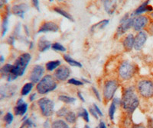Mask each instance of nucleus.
I'll list each match as a JSON object with an SVG mask.
<instances>
[{
	"mask_svg": "<svg viewBox=\"0 0 153 128\" xmlns=\"http://www.w3.org/2000/svg\"><path fill=\"white\" fill-rule=\"evenodd\" d=\"M139 105V99L136 87L129 86L123 89L121 107L128 114H132Z\"/></svg>",
	"mask_w": 153,
	"mask_h": 128,
	"instance_id": "nucleus-1",
	"label": "nucleus"
},
{
	"mask_svg": "<svg viewBox=\"0 0 153 128\" xmlns=\"http://www.w3.org/2000/svg\"><path fill=\"white\" fill-rule=\"evenodd\" d=\"M31 60V55L29 53H23L17 57L12 64V69L10 76L7 78L9 82L14 81L19 77H21L24 75L25 72L28 67V64Z\"/></svg>",
	"mask_w": 153,
	"mask_h": 128,
	"instance_id": "nucleus-2",
	"label": "nucleus"
},
{
	"mask_svg": "<svg viewBox=\"0 0 153 128\" xmlns=\"http://www.w3.org/2000/svg\"><path fill=\"white\" fill-rule=\"evenodd\" d=\"M137 66L128 60H124L119 64L117 74L120 81H129L136 75Z\"/></svg>",
	"mask_w": 153,
	"mask_h": 128,
	"instance_id": "nucleus-3",
	"label": "nucleus"
},
{
	"mask_svg": "<svg viewBox=\"0 0 153 128\" xmlns=\"http://www.w3.org/2000/svg\"><path fill=\"white\" fill-rule=\"evenodd\" d=\"M57 82L53 75H45L36 84V91L39 95H47L57 88Z\"/></svg>",
	"mask_w": 153,
	"mask_h": 128,
	"instance_id": "nucleus-4",
	"label": "nucleus"
},
{
	"mask_svg": "<svg viewBox=\"0 0 153 128\" xmlns=\"http://www.w3.org/2000/svg\"><path fill=\"white\" fill-rule=\"evenodd\" d=\"M136 92L143 99H151L153 97V80L143 78L136 83Z\"/></svg>",
	"mask_w": 153,
	"mask_h": 128,
	"instance_id": "nucleus-5",
	"label": "nucleus"
},
{
	"mask_svg": "<svg viewBox=\"0 0 153 128\" xmlns=\"http://www.w3.org/2000/svg\"><path fill=\"white\" fill-rule=\"evenodd\" d=\"M119 87H120V82L118 79H110L105 82L103 88V96L106 102L113 100Z\"/></svg>",
	"mask_w": 153,
	"mask_h": 128,
	"instance_id": "nucleus-6",
	"label": "nucleus"
},
{
	"mask_svg": "<svg viewBox=\"0 0 153 128\" xmlns=\"http://www.w3.org/2000/svg\"><path fill=\"white\" fill-rule=\"evenodd\" d=\"M38 105L42 116L49 118L54 114L55 104L51 99L46 97L42 98L38 101Z\"/></svg>",
	"mask_w": 153,
	"mask_h": 128,
	"instance_id": "nucleus-7",
	"label": "nucleus"
},
{
	"mask_svg": "<svg viewBox=\"0 0 153 128\" xmlns=\"http://www.w3.org/2000/svg\"><path fill=\"white\" fill-rule=\"evenodd\" d=\"M71 74V70L69 66L67 65H61L59 67L54 70L53 76L56 81L61 82H65L69 79Z\"/></svg>",
	"mask_w": 153,
	"mask_h": 128,
	"instance_id": "nucleus-8",
	"label": "nucleus"
},
{
	"mask_svg": "<svg viewBox=\"0 0 153 128\" xmlns=\"http://www.w3.org/2000/svg\"><path fill=\"white\" fill-rule=\"evenodd\" d=\"M45 71V67L40 64L34 65L31 67V71L28 75V79H29L30 82H33L34 84H37L44 76Z\"/></svg>",
	"mask_w": 153,
	"mask_h": 128,
	"instance_id": "nucleus-9",
	"label": "nucleus"
},
{
	"mask_svg": "<svg viewBox=\"0 0 153 128\" xmlns=\"http://www.w3.org/2000/svg\"><path fill=\"white\" fill-rule=\"evenodd\" d=\"M149 24V18L146 15H139L133 17L132 28L134 29V31L139 32V31H143Z\"/></svg>",
	"mask_w": 153,
	"mask_h": 128,
	"instance_id": "nucleus-10",
	"label": "nucleus"
},
{
	"mask_svg": "<svg viewBox=\"0 0 153 128\" xmlns=\"http://www.w3.org/2000/svg\"><path fill=\"white\" fill-rule=\"evenodd\" d=\"M59 31V26L54 21H45L41 24L38 34H45V33H56Z\"/></svg>",
	"mask_w": 153,
	"mask_h": 128,
	"instance_id": "nucleus-11",
	"label": "nucleus"
},
{
	"mask_svg": "<svg viewBox=\"0 0 153 128\" xmlns=\"http://www.w3.org/2000/svg\"><path fill=\"white\" fill-rule=\"evenodd\" d=\"M148 38V35L146 31H141L138 32L136 36L135 37V43H134V49L136 51H139L144 47L145 43Z\"/></svg>",
	"mask_w": 153,
	"mask_h": 128,
	"instance_id": "nucleus-12",
	"label": "nucleus"
},
{
	"mask_svg": "<svg viewBox=\"0 0 153 128\" xmlns=\"http://www.w3.org/2000/svg\"><path fill=\"white\" fill-rule=\"evenodd\" d=\"M132 23H133V17L132 16H130L126 21H123V22H120V24L119 25L117 29L116 37L119 38V37L123 35L128 30L132 28Z\"/></svg>",
	"mask_w": 153,
	"mask_h": 128,
	"instance_id": "nucleus-13",
	"label": "nucleus"
},
{
	"mask_svg": "<svg viewBox=\"0 0 153 128\" xmlns=\"http://www.w3.org/2000/svg\"><path fill=\"white\" fill-rule=\"evenodd\" d=\"M16 91V86L15 85L6 84L0 88V101L7 98H10L14 95Z\"/></svg>",
	"mask_w": 153,
	"mask_h": 128,
	"instance_id": "nucleus-14",
	"label": "nucleus"
},
{
	"mask_svg": "<svg viewBox=\"0 0 153 128\" xmlns=\"http://www.w3.org/2000/svg\"><path fill=\"white\" fill-rule=\"evenodd\" d=\"M28 9H29V6H28V4L22 2V3H19L17 4V5H13L12 9H11V12L14 15L24 18L25 13L28 12Z\"/></svg>",
	"mask_w": 153,
	"mask_h": 128,
	"instance_id": "nucleus-15",
	"label": "nucleus"
},
{
	"mask_svg": "<svg viewBox=\"0 0 153 128\" xmlns=\"http://www.w3.org/2000/svg\"><path fill=\"white\" fill-rule=\"evenodd\" d=\"M28 110V104L23 99H20L16 102V106L13 108L14 114L16 116H24Z\"/></svg>",
	"mask_w": 153,
	"mask_h": 128,
	"instance_id": "nucleus-16",
	"label": "nucleus"
},
{
	"mask_svg": "<svg viewBox=\"0 0 153 128\" xmlns=\"http://www.w3.org/2000/svg\"><path fill=\"white\" fill-rule=\"evenodd\" d=\"M11 9L9 5H6L5 7V10L2 15V37H4L8 31V25H9V18L10 15Z\"/></svg>",
	"mask_w": 153,
	"mask_h": 128,
	"instance_id": "nucleus-17",
	"label": "nucleus"
},
{
	"mask_svg": "<svg viewBox=\"0 0 153 128\" xmlns=\"http://www.w3.org/2000/svg\"><path fill=\"white\" fill-rule=\"evenodd\" d=\"M134 43H135V36L132 34H128L123 39V47L126 52H130L134 49Z\"/></svg>",
	"mask_w": 153,
	"mask_h": 128,
	"instance_id": "nucleus-18",
	"label": "nucleus"
},
{
	"mask_svg": "<svg viewBox=\"0 0 153 128\" xmlns=\"http://www.w3.org/2000/svg\"><path fill=\"white\" fill-rule=\"evenodd\" d=\"M149 3V0H146V2H144L142 5H139V7L132 12L131 14V16L134 17V16L142 15L143 13L146 12H153V7Z\"/></svg>",
	"mask_w": 153,
	"mask_h": 128,
	"instance_id": "nucleus-19",
	"label": "nucleus"
},
{
	"mask_svg": "<svg viewBox=\"0 0 153 128\" xmlns=\"http://www.w3.org/2000/svg\"><path fill=\"white\" fill-rule=\"evenodd\" d=\"M52 43L48 40H47L45 37H42L39 38L38 41V50L40 53H44L51 48Z\"/></svg>",
	"mask_w": 153,
	"mask_h": 128,
	"instance_id": "nucleus-20",
	"label": "nucleus"
},
{
	"mask_svg": "<svg viewBox=\"0 0 153 128\" xmlns=\"http://www.w3.org/2000/svg\"><path fill=\"white\" fill-rule=\"evenodd\" d=\"M103 4L106 13L110 15H112L115 12V11L117 10V0H112V1H109V2H104Z\"/></svg>",
	"mask_w": 153,
	"mask_h": 128,
	"instance_id": "nucleus-21",
	"label": "nucleus"
},
{
	"mask_svg": "<svg viewBox=\"0 0 153 128\" xmlns=\"http://www.w3.org/2000/svg\"><path fill=\"white\" fill-rule=\"evenodd\" d=\"M110 22V20L109 19H104V20H102V21H99V22L96 23L95 24H94L91 28V31L92 33H95L97 31H99L100 30H103V28H105L106 27L108 24Z\"/></svg>",
	"mask_w": 153,
	"mask_h": 128,
	"instance_id": "nucleus-22",
	"label": "nucleus"
},
{
	"mask_svg": "<svg viewBox=\"0 0 153 128\" xmlns=\"http://www.w3.org/2000/svg\"><path fill=\"white\" fill-rule=\"evenodd\" d=\"M61 65V62L59 60L48 61L45 63V70L48 72H54L56 69Z\"/></svg>",
	"mask_w": 153,
	"mask_h": 128,
	"instance_id": "nucleus-23",
	"label": "nucleus"
},
{
	"mask_svg": "<svg viewBox=\"0 0 153 128\" xmlns=\"http://www.w3.org/2000/svg\"><path fill=\"white\" fill-rule=\"evenodd\" d=\"M63 59L65 60V62H66L69 66H74V67H78V68L82 67L81 63L75 60L74 59H73V58H72L71 56L68 55V54H64V55H63Z\"/></svg>",
	"mask_w": 153,
	"mask_h": 128,
	"instance_id": "nucleus-24",
	"label": "nucleus"
},
{
	"mask_svg": "<svg viewBox=\"0 0 153 128\" xmlns=\"http://www.w3.org/2000/svg\"><path fill=\"white\" fill-rule=\"evenodd\" d=\"M51 128H70V127L66 121H64L62 119H57L51 123Z\"/></svg>",
	"mask_w": 153,
	"mask_h": 128,
	"instance_id": "nucleus-25",
	"label": "nucleus"
},
{
	"mask_svg": "<svg viewBox=\"0 0 153 128\" xmlns=\"http://www.w3.org/2000/svg\"><path fill=\"white\" fill-rule=\"evenodd\" d=\"M53 10H54L55 12H57V14L61 15V16H63V17H65V18H67V19H68V20H69V21H72V22H73V21H74V20L73 16H72L70 14V13H68V12H66V11H65V9H61V8L57 7V6H56V7L53 8Z\"/></svg>",
	"mask_w": 153,
	"mask_h": 128,
	"instance_id": "nucleus-26",
	"label": "nucleus"
},
{
	"mask_svg": "<svg viewBox=\"0 0 153 128\" xmlns=\"http://www.w3.org/2000/svg\"><path fill=\"white\" fill-rule=\"evenodd\" d=\"M34 88V83L30 82L25 83L22 88L21 90V95L22 96H25V95H28L31 92V91Z\"/></svg>",
	"mask_w": 153,
	"mask_h": 128,
	"instance_id": "nucleus-27",
	"label": "nucleus"
},
{
	"mask_svg": "<svg viewBox=\"0 0 153 128\" xmlns=\"http://www.w3.org/2000/svg\"><path fill=\"white\" fill-rule=\"evenodd\" d=\"M58 100L61 102H64L65 104H74L76 102V99L71 96H68L66 95H60L58 97Z\"/></svg>",
	"mask_w": 153,
	"mask_h": 128,
	"instance_id": "nucleus-28",
	"label": "nucleus"
},
{
	"mask_svg": "<svg viewBox=\"0 0 153 128\" xmlns=\"http://www.w3.org/2000/svg\"><path fill=\"white\" fill-rule=\"evenodd\" d=\"M65 121H66L68 124H74L76 123L77 115H76V113H74V111H69V112L66 114V116L65 117Z\"/></svg>",
	"mask_w": 153,
	"mask_h": 128,
	"instance_id": "nucleus-29",
	"label": "nucleus"
},
{
	"mask_svg": "<svg viewBox=\"0 0 153 128\" xmlns=\"http://www.w3.org/2000/svg\"><path fill=\"white\" fill-rule=\"evenodd\" d=\"M77 117H80L84 119V121H86L87 123L90 122V118H89V111L87 109L84 108V107H81L80 108L77 112Z\"/></svg>",
	"mask_w": 153,
	"mask_h": 128,
	"instance_id": "nucleus-30",
	"label": "nucleus"
},
{
	"mask_svg": "<svg viewBox=\"0 0 153 128\" xmlns=\"http://www.w3.org/2000/svg\"><path fill=\"white\" fill-rule=\"evenodd\" d=\"M51 49H52L55 52H61V53H65L66 52V47L65 46H63L61 43H52V45H51Z\"/></svg>",
	"mask_w": 153,
	"mask_h": 128,
	"instance_id": "nucleus-31",
	"label": "nucleus"
},
{
	"mask_svg": "<svg viewBox=\"0 0 153 128\" xmlns=\"http://www.w3.org/2000/svg\"><path fill=\"white\" fill-rule=\"evenodd\" d=\"M118 106L117 104H115L114 102H112L110 106V108H109V117H110V119L111 121H113L114 120V115H115V113H116V111H117V107Z\"/></svg>",
	"mask_w": 153,
	"mask_h": 128,
	"instance_id": "nucleus-32",
	"label": "nucleus"
},
{
	"mask_svg": "<svg viewBox=\"0 0 153 128\" xmlns=\"http://www.w3.org/2000/svg\"><path fill=\"white\" fill-rule=\"evenodd\" d=\"M69 108H68L67 107L64 106V107H61V108L57 111L56 115H57V117H58V118H65V117L66 116V114L69 112Z\"/></svg>",
	"mask_w": 153,
	"mask_h": 128,
	"instance_id": "nucleus-33",
	"label": "nucleus"
},
{
	"mask_svg": "<svg viewBox=\"0 0 153 128\" xmlns=\"http://www.w3.org/2000/svg\"><path fill=\"white\" fill-rule=\"evenodd\" d=\"M34 127H35V124L31 118H27L26 120L23 121V124L20 128H33Z\"/></svg>",
	"mask_w": 153,
	"mask_h": 128,
	"instance_id": "nucleus-34",
	"label": "nucleus"
},
{
	"mask_svg": "<svg viewBox=\"0 0 153 128\" xmlns=\"http://www.w3.org/2000/svg\"><path fill=\"white\" fill-rule=\"evenodd\" d=\"M13 119H14V117H13V114L10 112L6 113L5 116L3 118V121L5 123L6 125H9L12 124V122L13 121Z\"/></svg>",
	"mask_w": 153,
	"mask_h": 128,
	"instance_id": "nucleus-35",
	"label": "nucleus"
},
{
	"mask_svg": "<svg viewBox=\"0 0 153 128\" xmlns=\"http://www.w3.org/2000/svg\"><path fill=\"white\" fill-rule=\"evenodd\" d=\"M68 84H71V85H75V86H80V85H83L84 84L83 81H80V80L76 79L74 78L69 79L68 80Z\"/></svg>",
	"mask_w": 153,
	"mask_h": 128,
	"instance_id": "nucleus-36",
	"label": "nucleus"
},
{
	"mask_svg": "<svg viewBox=\"0 0 153 128\" xmlns=\"http://www.w3.org/2000/svg\"><path fill=\"white\" fill-rule=\"evenodd\" d=\"M92 92H93V93H94V95H95V97L97 98V100H99L100 102L101 97H100V95L99 91H98L97 89L95 88V87H92Z\"/></svg>",
	"mask_w": 153,
	"mask_h": 128,
	"instance_id": "nucleus-37",
	"label": "nucleus"
},
{
	"mask_svg": "<svg viewBox=\"0 0 153 128\" xmlns=\"http://www.w3.org/2000/svg\"><path fill=\"white\" fill-rule=\"evenodd\" d=\"M89 113H91V115H92L93 117H94L96 119H98V118H99V115L97 114V113L96 112V111H95V109L94 108V107H91L90 108H89Z\"/></svg>",
	"mask_w": 153,
	"mask_h": 128,
	"instance_id": "nucleus-38",
	"label": "nucleus"
},
{
	"mask_svg": "<svg viewBox=\"0 0 153 128\" xmlns=\"http://www.w3.org/2000/svg\"><path fill=\"white\" fill-rule=\"evenodd\" d=\"M93 107H94V109H95L96 112L97 113V114H98V115H99V117H103V112H102V111H101V110L100 109V107H98L97 104H93Z\"/></svg>",
	"mask_w": 153,
	"mask_h": 128,
	"instance_id": "nucleus-39",
	"label": "nucleus"
},
{
	"mask_svg": "<svg viewBox=\"0 0 153 128\" xmlns=\"http://www.w3.org/2000/svg\"><path fill=\"white\" fill-rule=\"evenodd\" d=\"M16 37L14 36L13 35H10V36L9 37V38H8V43L10 44V45H14L15 43V40H16Z\"/></svg>",
	"mask_w": 153,
	"mask_h": 128,
	"instance_id": "nucleus-40",
	"label": "nucleus"
},
{
	"mask_svg": "<svg viewBox=\"0 0 153 128\" xmlns=\"http://www.w3.org/2000/svg\"><path fill=\"white\" fill-rule=\"evenodd\" d=\"M31 2L33 4L34 7H35L37 10H40V8H39V1H38V0H31Z\"/></svg>",
	"mask_w": 153,
	"mask_h": 128,
	"instance_id": "nucleus-41",
	"label": "nucleus"
},
{
	"mask_svg": "<svg viewBox=\"0 0 153 128\" xmlns=\"http://www.w3.org/2000/svg\"><path fill=\"white\" fill-rule=\"evenodd\" d=\"M148 25V31L152 35H153V21L150 22Z\"/></svg>",
	"mask_w": 153,
	"mask_h": 128,
	"instance_id": "nucleus-42",
	"label": "nucleus"
},
{
	"mask_svg": "<svg viewBox=\"0 0 153 128\" xmlns=\"http://www.w3.org/2000/svg\"><path fill=\"white\" fill-rule=\"evenodd\" d=\"M7 2L8 0H0V9H2L6 5Z\"/></svg>",
	"mask_w": 153,
	"mask_h": 128,
	"instance_id": "nucleus-43",
	"label": "nucleus"
},
{
	"mask_svg": "<svg viewBox=\"0 0 153 128\" xmlns=\"http://www.w3.org/2000/svg\"><path fill=\"white\" fill-rule=\"evenodd\" d=\"M51 125V124L50 123L49 120H47V121H45V123H44V127H45V128H50Z\"/></svg>",
	"mask_w": 153,
	"mask_h": 128,
	"instance_id": "nucleus-44",
	"label": "nucleus"
},
{
	"mask_svg": "<svg viewBox=\"0 0 153 128\" xmlns=\"http://www.w3.org/2000/svg\"><path fill=\"white\" fill-rule=\"evenodd\" d=\"M77 96H78L79 99H80V100H81L82 102H85V99H84V96H83V95H82L81 92H77Z\"/></svg>",
	"mask_w": 153,
	"mask_h": 128,
	"instance_id": "nucleus-45",
	"label": "nucleus"
},
{
	"mask_svg": "<svg viewBox=\"0 0 153 128\" xmlns=\"http://www.w3.org/2000/svg\"><path fill=\"white\" fill-rule=\"evenodd\" d=\"M36 95H37V94H36V93L31 94V95H30V97H29V100H30V102H33V101L35 100V97H36Z\"/></svg>",
	"mask_w": 153,
	"mask_h": 128,
	"instance_id": "nucleus-46",
	"label": "nucleus"
},
{
	"mask_svg": "<svg viewBox=\"0 0 153 128\" xmlns=\"http://www.w3.org/2000/svg\"><path fill=\"white\" fill-rule=\"evenodd\" d=\"M98 127H99L100 128H107V127H106V124H105L103 121H100V124H99V126H98Z\"/></svg>",
	"mask_w": 153,
	"mask_h": 128,
	"instance_id": "nucleus-47",
	"label": "nucleus"
},
{
	"mask_svg": "<svg viewBox=\"0 0 153 128\" xmlns=\"http://www.w3.org/2000/svg\"><path fill=\"white\" fill-rule=\"evenodd\" d=\"M131 128H146V127L145 126H143V124H135L133 125Z\"/></svg>",
	"mask_w": 153,
	"mask_h": 128,
	"instance_id": "nucleus-48",
	"label": "nucleus"
},
{
	"mask_svg": "<svg viewBox=\"0 0 153 128\" xmlns=\"http://www.w3.org/2000/svg\"><path fill=\"white\" fill-rule=\"evenodd\" d=\"M4 61H5L4 57H0V69H1V67L2 66V63H4Z\"/></svg>",
	"mask_w": 153,
	"mask_h": 128,
	"instance_id": "nucleus-49",
	"label": "nucleus"
},
{
	"mask_svg": "<svg viewBox=\"0 0 153 128\" xmlns=\"http://www.w3.org/2000/svg\"><path fill=\"white\" fill-rule=\"evenodd\" d=\"M24 28H25V32H26L27 35H28V36H29V31H28V27H27L26 25H25V26H24Z\"/></svg>",
	"mask_w": 153,
	"mask_h": 128,
	"instance_id": "nucleus-50",
	"label": "nucleus"
},
{
	"mask_svg": "<svg viewBox=\"0 0 153 128\" xmlns=\"http://www.w3.org/2000/svg\"><path fill=\"white\" fill-rule=\"evenodd\" d=\"M33 47H34V43H33V42H30L29 49H30V50H31V49L33 48Z\"/></svg>",
	"mask_w": 153,
	"mask_h": 128,
	"instance_id": "nucleus-51",
	"label": "nucleus"
},
{
	"mask_svg": "<svg viewBox=\"0 0 153 128\" xmlns=\"http://www.w3.org/2000/svg\"><path fill=\"white\" fill-rule=\"evenodd\" d=\"M82 81L84 82V83L85 82V83H91V82L89 81V80H87V79H82Z\"/></svg>",
	"mask_w": 153,
	"mask_h": 128,
	"instance_id": "nucleus-52",
	"label": "nucleus"
},
{
	"mask_svg": "<svg viewBox=\"0 0 153 128\" xmlns=\"http://www.w3.org/2000/svg\"><path fill=\"white\" fill-rule=\"evenodd\" d=\"M101 1H102V2H103V3H104V2H109V1H112V0H101Z\"/></svg>",
	"mask_w": 153,
	"mask_h": 128,
	"instance_id": "nucleus-53",
	"label": "nucleus"
},
{
	"mask_svg": "<svg viewBox=\"0 0 153 128\" xmlns=\"http://www.w3.org/2000/svg\"><path fill=\"white\" fill-rule=\"evenodd\" d=\"M84 128H91V127L89 126V125L86 124V125H85V127H84Z\"/></svg>",
	"mask_w": 153,
	"mask_h": 128,
	"instance_id": "nucleus-54",
	"label": "nucleus"
},
{
	"mask_svg": "<svg viewBox=\"0 0 153 128\" xmlns=\"http://www.w3.org/2000/svg\"><path fill=\"white\" fill-rule=\"evenodd\" d=\"M151 17L152 18H153V12H152V13H151Z\"/></svg>",
	"mask_w": 153,
	"mask_h": 128,
	"instance_id": "nucleus-55",
	"label": "nucleus"
},
{
	"mask_svg": "<svg viewBox=\"0 0 153 128\" xmlns=\"http://www.w3.org/2000/svg\"><path fill=\"white\" fill-rule=\"evenodd\" d=\"M2 111H1V110H0V116H1V115H2Z\"/></svg>",
	"mask_w": 153,
	"mask_h": 128,
	"instance_id": "nucleus-56",
	"label": "nucleus"
},
{
	"mask_svg": "<svg viewBox=\"0 0 153 128\" xmlns=\"http://www.w3.org/2000/svg\"><path fill=\"white\" fill-rule=\"evenodd\" d=\"M54 0H49V2H53Z\"/></svg>",
	"mask_w": 153,
	"mask_h": 128,
	"instance_id": "nucleus-57",
	"label": "nucleus"
},
{
	"mask_svg": "<svg viewBox=\"0 0 153 128\" xmlns=\"http://www.w3.org/2000/svg\"><path fill=\"white\" fill-rule=\"evenodd\" d=\"M96 128H100V127H96Z\"/></svg>",
	"mask_w": 153,
	"mask_h": 128,
	"instance_id": "nucleus-58",
	"label": "nucleus"
},
{
	"mask_svg": "<svg viewBox=\"0 0 153 128\" xmlns=\"http://www.w3.org/2000/svg\"><path fill=\"white\" fill-rule=\"evenodd\" d=\"M72 128H76V127H72Z\"/></svg>",
	"mask_w": 153,
	"mask_h": 128,
	"instance_id": "nucleus-59",
	"label": "nucleus"
}]
</instances>
